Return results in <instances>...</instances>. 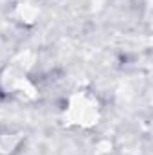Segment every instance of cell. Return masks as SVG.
I'll use <instances>...</instances> for the list:
<instances>
[{"mask_svg": "<svg viewBox=\"0 0 153 155\" xmlns=\"http://www.w3.org/2000/svg\"><path fill=\"white\" fill-rule=\"evenodd\" d=\"M25 143V132L16 126L0 128V155H16Z\"/></svg>", "mask_w": 153, "mask_h": 155, "instance_id": "3957f363", "label": "cell"}, {"mask_svg": "<svg viewBox=\"0 0 153 155\" xmlns=\"http://www.w3.org/2000/svg\"><path fill=\"white\" fill-rule=\"evenodd\" d=\"M103 116V103L90 88L74 90L63 107V123L70 128L90 130L99 124Z\"/></svg>", "mask_w": 153, "mask_h": 155, "instance_id": "6da1fadb", "label": "cell"}, {"mask_svg": "<svg viewBox=\"0 0 153 155\" xmlns=\"http://www.w3.org/2000/svg\"><path fill=\"white\" fill-rule=\"evenodd\" d=\"M0 94L16 101H33L38 97V87L27 69L20 63H7L0 71Z\"/></svg>", "mask_w": 153, "mask_h": 155, "instance_id": "7a4b0ae2", "label": "cell"}]
</instances>
